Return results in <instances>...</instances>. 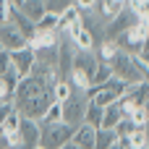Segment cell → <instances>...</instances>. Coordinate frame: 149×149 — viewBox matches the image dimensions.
Instances as JSON below:
<instances>
[{"instance_id":"1","label":"cell","mask_w":149,"mask_h":149,"mask_svg":"<svg viewBox=\"0 0 149 149\" xmlns=\"http://www.w3.org/2000/svg\"><path fill=\"white\" fill-rule=\"evenodd\" d=\"M13 110L21 115V118H31V120H39L45 115V110L50 107L52 100V86H47L42 79L37 76H26L16 84V92H13Z\"/></svg>"},{"instance_id":"2","label":"cell","mask_w":149,"mask_h":149,"mask_svg":"<svg viewBox=\"0 0 149 149\" xmlns=\"http://www.w3.org/2000/svg\"><path fill=\"white\" fill-rule=\"evenodd\" d=\"M107 65H110L113 76L120 79L123 84H141V81H147V73H149L147 63H141L136 55H128V52H120V50L110 58Z\"/></svg>"},{"instance_id":"3","label":"cell","mask_w":149,"mask_h":149,"mask_svg":"<svg viewBox=\"0 0 149 149\" xmlns=\"http://www.w3.org/2000/svg\"><path fill=\"white\" fill-rule=\"evenodd\" d=\"M73 126L58 120V123H39V147L42 149H60L71 141Z\"/></svg>"},{"instance_id":"4","label":"cell","mask_w":149,"mask_h":149,"mask_svg":"<svg viewBox=\"0 0 149 149\" xmlns=\"http://www.w3.org/2000/svg\"><path fill=\"white\" fill-rule=\"evenodd\" d=\"M86 102H89L86 92L73 89V92H71V97L60 102V120H63V123H68V126H73V128H76L79 123H84V110H86Z\"/></svg>"},{"instance_id":"5","label":"cell","mask_w":149,"mask_h":149,"mask_svg":"<svg viewBox=\"0 0 149 149\" xmlns=\"http://www.w3.org/2000/svg\"><path fill=\"white\" fill-rule=\"evenodd\" d=\"M34 50L26 45V47H21V50H13L10 52V65H13V71H16V76H18V81L21 79H26L29 73H31V68H34Z\"/></svg>"},{"instance_id":"6","label":"cell","mask_w":149,"mask_h":149,"mask_svg":"<svg viewBox=\"0 0 149 149\" xmlns=\"http://www.w3.org/2000/svg\"><path fill=\"white\" fill-rule=\"evenodd\" d=\"M26 45H29V39H26L10 21L0 24V47H3V50L13 52V50H21V47H26Z\"/></svg>"},{"instance_id":"7","label":"cell","mask_w":149,"mask_h":149,"mask_svg":"<svg viewBox=\"0 0 149 149\" xmlns=\"http://www.w3.org/2000/svg\"><path fill=\"white\" fill-rule=\"evenodd\" d=\"M18 141H21V147L31 149L39 144V123L37 120H31V118H21L18 120Z\"/></svg>"},{"instance_id":"8","label":"cell","mask_w":149,"mask_h":149,"mask_svg":"<svg viewBox=\"0 0 149 149\" xmlns=\"http://www.w3.org/2000/svg\"><path fill=\"white\" fill-rule=\"evenodd\" d=\"M97 63H100V60H97L94 50H73V68H71V71H81L84 76L92 79Z\"/></svg>"},{"instance_id":"9","label":"cell","mask_w":149,"mask_h":149,"mask_svg":"<svg viewBox=\"0 0 149 149\" xmlns=\"http://www.w3.org/2000/svg\"><path fill=\"white\" fill-rule=\"evenodd\" d=\"M94 134H97L94 126H89V123H79V126L73 128V134H71V144H76L79 149H92V147H94Z\"/></svg>"},{"instance_id":"10","label":"cell","mask_w":149,"mask_h":149,"mask_svg":"<svg viewBox=\"0 0 149 149\" xmlns=\"http://www.w3.org/2000/svg\"><path fill=\"white\" fill-rule=\"evenodd\" d=\"M8 21H10V24H13V26H16V29H18V31L26 37V39H31V34L37 31L34 21H29V18H26V16H24L18 8H8Z\"/></svg>"},{"instance_id":"11","label":"cell","mask_w":149,"mask_h":149,"mask_svg":"<svg viewBox=\"0 0 149 149\" xmlns=\"http://www.w3.org/2000/svg\"><path fill=\"white\" fill-rule=\"evenodd\" d=\"M60 37L58 31H34L31 39H29V47L31 50H45V47H58Z\"/></svg>"},{"instance_id":"12","label":"cell","mask_w":149,"mask_h":149,"mask_svg":"<svg viewBox=\"0 0 149 149\" xmlns=\"http://www.w3.org/2000/svg\"><path fill=\"white\" fill-rule=\"evenodd\" d=\"M120 118H123V110H120V105H118V100H115L113 105L102 107V120H100V128H115V126L120 123Z\"/></svg>"},{"instance_id":"13","label":"cell","mask_w":149,"mask_h":149,"mask_svg":"<svg viewBox=\"0 0 149 149\" xmlns=\"http://www.w3.org/2000/svg\"><path fill=\"white\" fill-rule=\"evenodd\" d=\"M18 10H21L29 21H34V24H37V21H39V16L45 13V0H24V5H21Z\"/></svg>"},{"instance_id":"14","label":"cell","mask_w":149,"mask_h":149,"mask_svg":"<svg viewBox=\"0 0 149 149\" xmlns=\"http://www.w3.org/2000/svg\"><path fill=\"white\" fill-rule=\"evenodd\" d=\"M126 141H128V149H149V134L147 128H134L128 136H126Z\"/></svg>"},{"instance_id":"15","label":"cell","mask_w":149,"mask_h":149,"mask_svg":"<svg viewBox=\"0 0 149 149\" xmlns=\"http://www.w3.org/2000/svg\"><path fill=\"white\" fill-rule=\"evenodd\" d=\"M115 139H118V136H115L113 128H97V134H94V147L92 149H107Z\"/></svg>"},{"instance_id":"16","label":"cell","mask_w":149,"mask_h":149,"mask_svg":"<svg viewBox=\"0 0 149 149\" xmlns=\"http://www.w3.org/2000/svg\"><path fill=\"white\" fill-rule=\"evenodd\" d=\"M34 26H37V31H58V13H50V10H45Z\"/></svg>"},{"instance_id":"17","label":"cell","mask_w":149,"mask_h":149,"mask_svg":"<svg viewBox=\"0 0 149 149\" xmlns=\"http://www.w3.org/2000/svg\"><path fill=\"white\" fill-rule=\"evenodd\" d=\"M110 76H113L110 65L100 60V63H97V68H94V73H92V84H89V86H94V89H97V86H102V84H105Z\"/></svg>"},{"instance_id":"18","label":"cell","mask_w":149,"mask_h":149,"mask_svg":"<svg viewBox=\"0 0 149 149\" xmlns=\"http://www.w3.org/2000/svg\"><path fill=\"white\" fill-rule=\"evenodd\" d=\"M100 120H102V107L94 105V102H86V110H84V123L100 128Z\"/></svg>"},{"instance_id":"19","label":"cell","mask_w":149,"mask_h":149,"mask_svg":"<svg viewBox=\"0 0 149 149\" xmlns=\"http://www.w3.org/2000/svg\"><path fill=\"white\" fill-rule=\"evenodd\" d=\"M131 123H134V128H147V120H149V110L147 107H134L128 115H126Z\"/></svg>"},{"instance_id":"20","label":"cell","mask_w":149,"mask_h":149,"mask_svg":"<svg viewBox=\"0 0 149 149\" xmlns=\"http://www.w3.org/2000/svg\"><path fill=\"white\" fill-rule=\"evenodd\" d=\"M126 8L134 16H139V18H147L149 16V0H126Z\"/></svg>"},{"instance_id":"21","label":"cell","mask_w":149,"mask_h":149,"mask_svg":"<svg viewBox=\"0 0 149 149\" xmlns=\"http://www.w3.org/2000/svg\"><path fill=\"white\" fill-rule=\"evenodd\" d=\"M18 120H21V115L16 113V110H10V115L3 120V126H0V134H8V136H13L16 131H18Z\"/></svg>"},{"instance_id":"22","label":"cell","mask_w":149,"mask_h":149,"mask_svg":"<svg viewBox=\"0 0 149 149\" xmlns=\"http://www.w3.org/2000/svg\"><path fill=\"white\" fill-rule=\"evenodd\" d=\"M71 92H73V89H71V84L60 79V81L52 86V100H55V102H63V100H68V97H71Z\"/></svg>"},{"instance_id":"23","label":"cell","mask_w":149,"mask_h":149,"mask_svg":"<svg viewBox=\"0 0 149 149\" xmlns=\"http://www.w3.org/2000/svg\"><path fill=\"white\" fill-rule=\"evenodd\" d=\"M60 120V102H50V107L45 110V115L37 123H58Z\"/></svg>"},{"instance_id":"24","label":"cell","mask_w":149,"mask_h":149,"mask_svg":"<svg viewBox=\"0 0 149 149\" xmlns=\"http://www.w3.org/2000/svg\"><path fill=\"white\" fill-rule=\"evenodd\" d=\"M113 131H115V136H118V139H126V136H128V134L134 131V123H131V120H128V118L123 115V118H120V123H118V126H115Z\"/></svg>"},{"instance_id":"25","label":"cell","mask_w":149,"mask_h":149,"mask_svg":"<svg viewBox=\"0 0 149 149\" xmlns=\"http://www.w3.org/2000/svg\"><path fill=\"white\" fill-rule=\"evenodd\" d=\"M13 65H10V52L8 50H0V76L3 73H8Z\"/></svg>"},{"instance_id":"26","label":"cell","mask_w":149,"mask_h":149,"mask_svg":"<svg viewBox=\"0 0 149 149\" xmlns=\"http://www.w3.org/2000/svg\"><path fill=\"white\" fill-rule=\"evenodd\" d=\"M73 5H76V8L84 13V10H92V8L97 5V0H73Z\"/></svg>"},{"instance_id":"27","label":"cell","mask_w":149,"mask_h":149,"mask_svg":"<svg viewBox=\"0 0 149 149\" xmlns=\"http://www.w3.org/2000/svg\"><path fill=\"white\" fill-rule=\"evenodd\" d=\"M10 110H13V102H0V126H3V120L10 115Z\"/></svg>"},{"instance_id":"28","label":"cell","mask_w":149,"mask_h":149,"mask_svg":"<svg viewBox=\"0 0 149 149\" xmlns=\"http://www.w3.org/2000/svg\"><path fill=\"white\" fill-rule=\"evenodd\" d=\"M8 8H10V5H8V0H0V24H5V21H8Z\"/></svg>"},{"instance_id":"29","label":"cell","mask_w":149,"mask_h":149,"mask_svg":"<svg viewBox=\"0 0 149 149\" xmlns=\"http://www.w3.org/2000/svg\"><path fill=\"white\" fill-rule=\"evenodd\" d=\"M107 149H128V141H126V139H115Z\"/></svg>"},{"instance_id":"30","label":"cell","mask_w":149,"mask_h":149,"mask_svg":"<svg viewBox=\"0 0 149 149\" xmlns=\"http://www.w3.org/2000/svg\"><path fill=\"white\" fill-rule=\"evenodd\" d=\"M60 149H79V147H76V144H71V141H68V144H63V147H60Z\"/></svg>"},{"instance_id":"31","label":"cell","mask_w":149,"mask_h":149,"mask_svg":"<svg viewBox=\"0 0 149 149\" xmlns=\"http://www.w3.org/2000/svg\"><path fill=\"white\" fill-rule=\"evenodd\" d=\"M10 149H26V147H21V144H16V147H10Z\"/></svg>"},{"instance_id":"32","label":"cell","mask_w":149,"mask_h":149,"mask_svg":"<svg viewBox=\"0 0 149 149\" xmlns=\"http://www.w3.org/2000/svg\"><path fill=\"white\" fill-rule=\"evenodd\" d=\"M31 149H42V147H39V144H37V147H31Z\"/></svg>"},{"instance_id":"33","label":"cell","mask_w":149,"mask_h":149,"mask_svg":"<svg viewBox=\"0 0 149 149\" xmlns=\"http://www.w3.org/2000/svg\"><path fill=\"white\" fill-rule=\"evenodd\" d=\"M0 50H3V47H0Z\"/></svg>"},{"instance_id":"34","label":"cell","mask_w":149,"mask_h":149,"mask_svg":"<svg viewBox=\"0 0 149 149\" xmlns=\"http://www.w3.org/2000/svg\"><path fill=\"white\" fill-rule=\"evenodd\" d=\"M123 3H126V0H123Z\"/></svg>"}]
</instances>
